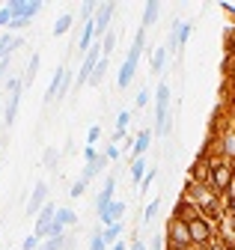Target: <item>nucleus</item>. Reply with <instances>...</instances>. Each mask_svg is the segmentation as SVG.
I'll use <instances>...</instances> for the list:
<instances>
[{
  "label": "nucleus",
  "mask_w": 235,
  "mask_h": 250,
  "mask_svg": "<svg viewBox=\"0 0 235 250\" xmlns=\"http://www.w3.org/2000/svg\"><path fill=\"white\" fill-rule=\"evenodd\" d=\"M182 194H188L191 203L196 206V211L205 214L212 224L220 221V214H223V197L215 194L209 185H191V182H185V191H182Z\"/></svg>",
  "instance_id": "1"
},
{
  "label": "nucleus",
  "mask_w": 235,
  "mask_h": 250,
  "mask_svg": "<svg viewBox=\"0 0 235 250\" xmlns=\"http://www.w3.org/2000/svg\"><path fill=\"white\" fill-rule=\"evenodd\" d=\"M143 45H146V30H137L134 45H131V51L125 54L122 66H119V78H116V86H119V89H128L131 86V81L137 75V66H140V51H143Z\"/></svg>",
  "instance_id": "2"
},
{
  "label": "nucleus",
  "mask_w": 235,
  "mask_h": 250,
  "mask_svg": "<svg viewBox=\"0 0 235 250\" xmlns=\"http://www.w3.org/2000/svg\"><path fill=\"white\" fill-rule=\"evenodd\" d=\"M185 227H188V232H191V244H194V250L205 247V244L215 238V224H212L205 214H199V211H196L194 217H188Z\"/></svg>",
  "instance_id": "3"
},
{
  "label": "nucleus",
  "mask_w": 235,
  "mask_h": 250,
  "mask_svg": "<svg viewBox=\"0 0 235 250\" xmlns=\"http://www.w3.org/2000/svg\"><path fill=\"white\" fill-rule=\"evenodd\" d=\"M152 134H170V86L161 81L155 89V128Z\"/></svg>",
  "instance_id": "4"
},
{
  "label": "nucleus",
  "mask_w": 235,
  "mask_h": 250,
  "mask_svg": "<svg viewBox=\"0 0 235 250\" xmlns=\"http://www.w3.org/2000/svg\"><path fill=\"white\" fill-rule=\"evenodd\" d=\"M232 176H235V164L232 161H226V158H217L212 161V176H209V188L215 194H226V188H229V182H232Z\"/></svg>",
  "instance_id": "5"
},
{
  "label": "nucleus",
  "mask_w": 235,
  "mask_h": 250,
  "mask_svg": "<svg viewBox=\"0 0 235 250\" xmlns=\"http://www.w3.org/2000/svg\"><path fill=\"white\" fill-rule=\"evenodd\" d=\"M164 241H167V250H191L194 247L191 244V232H188V227L182 221H167Z\"/></svg>",
  "instance_id": "6"
},
{
  "label": "nucleus",
  "mask_w": 235,
  "mask_h": 250,
  "mask_svg": "<svg viewBox=\"0 0 235 250\" xmlns=\"http://www.w3.org/2000/svg\"><path fill=\"white\" fill-rule=\"evenodd\" d=\"M98 60H101V42L93 39L90 51L83 54V62H80V72H78V78H75V86H86V83H90V75H93V69H96Z\"/></svg>",
  "instance_id": "7"
},
{
  "label": "nucleus",
  "mask_w": 235,
  "mask_h": 250,
  "mask_svg": "<svg viewBox=\"0 0 235 250\" xmlns=\"http://www.w3.org/2000/svg\"><path fill=\"white\" fill-rule=\"evenodd\" d=\"M191 21H176L173 24V30H170V39H167V54H173V51H182L185 48V42L191 39Z\"/></svg>",
  "instance_id": "8"
},
{
  "label": "nucleus",
  "mask_w": 235,
  "mask_h": 250,
  "mask_svg": "<svg viewBox=\"0 0 235 250\" xmlns=\"http://www.w3.org/2000/svg\"><path fill=\"white\" fill-rule=\"evenodd\" d=\"M42 0H12L9 9H12V18H24V21H33V15L42 12Z\"/></svg>",
  "instance_id": "9"
},
{
  "label": "nucleus",
  "mask_w": 235,
  "mask_h": 250,
  "mask_svg": "<svg viewBox=\"0 0 235 250\" xmlns=\"http://www.w3.org/2000/svg\"><path fill=\"white\" fill-rule=\"evenodd\" d=\"M48 203V182H36L33 185V194H30V200L24 203V211L30 214V217H36L39 211H42V206Z\"/></svg>",
  "instance_id": "10"
},
{
  "label": "nucleus",
  "mask_w": 235,
  "mask_h": 250,
  "mask_svg": "<svg viewBox=\"0 0 235 250\" xmlns=\"http://www.w3.org/2000/svg\"><path fill=\"white\" fill-rule=\"evenodd\" d=\"M212 161H215V158H212ZM212 161H205V158H194V161H191V170H188V182H191V185H209Z\"/></svg>",
  "instance_id": "11"
},
{
  "label": "nucleus",
  "mask_w": 235,
  "mask_h": 250,
  "mask_svg": "<svg viewBox=\"0 0 235 250\" xmlns=\"http://www.w3.org/2000/svg\"><path fill=\"white\" fill-rule=\"evenodd\" d=\"M113 12H116V3H101V6L96 9V18H93V24H96V39H98V42H101V36L107 33Z\"/></svg>",
  "instance_id": "12"
},
{
  "label": "nucleus",
  "mask_w": 235,
  "mask_h": 250,
  "mask_svg": "<svg viewBox=\"0 0 235 250\" xmlns=\"http://www.w3.org/2000/svg\"><path fill=\"white\" fill-rule=\"evenodd\" d=\"M196 214V206L191 203V197L188 194H179V200L173 203V211H170V221H188V217H194Z\"/></svg>",
  "instance_id": "13"
},
{
  "label": "nucleus",
  "mask_w": 235,
  "mask_h": 250,
  "mask_svg": "<svg viewBox=\"0 0 235 250\" xmlns=\"http://www.w3.org/2000/svg\"><path fill=\"white\" fill-rule=\"evenodd\" d=\"M54 214H57V206L48 200V203L42 206V211L36 214V227H33V235H36V238H45V235H48V227H51V221H54Z\"/></svg>",
  "instance_id": "14"
},
{
  "label": "nucleus",
  "mask_w": 235,
  "mask_h": 250,
  "mask_svg": "<svg viewBox=\"0 0 235 250\" xmlns=\"http://www.w3.org/2000/svg\"><path fill=\"white\" fill-rule=\"evenodd\" d=\"M122 214H125V203L122 200H113L104 211H98V221H101V227H110V224H119Z\"/></svg>",
  "instance_id": "15"
},
{
  "label": "nucleus",
  "mask_w": 235,
  "mask_h": 250,
  "mask_svg": "<svg viewBox=\"0 0 235 250\" xmlns=\"http://www.w3.org/2000/svg\"><path fill=\"white\" fill-rule=\"evenodd\" d=\"M113 194H116V179H113V176H107V179H104V185H101V191H98V200H96V211H104V208L116 200Z\"/></svg>",
  "instance_id": "16"
},
{
  "label": "nucleus",
  "mask_w": 235,
  "mask_h": 250,
  "mask_svg": "<svg viewBox=\"0 0 235 250\" xmlns=\"http://www.w3.org/2000/svg\"><path fill=\"white\" fill-rule=\"evenodd\" d=\"M66 66H57V72H54V78L48 81V89H45V102H54V99H60V86H63V81H66Z\"/></svg>",
  "instance_id": "17"
},
{
  "label": "nucleus",
  "mask_w": 235,
  "mask_h": 250,
  "mask_svg": "<svg viewBox=\"0 0 235 250\" xmlns=\"http://www.w3.org/2000/svg\"><path fill=\"white\" fill-rule=\"evenodd\" d=\"M149 143H152V128H143V131L134 137V146H131V161L143 158L146 149H149Z\"/></svg>",
  "instance_id": "18"
},
{
  "label": "nucleus",
  "mask_w": 235,
  "mask_h": 250,
  "mask_svg": "<svg viewBox=\"0 0 235 250\" xmlns=\"http://www.w3.org/2000/svg\"><path fill=\"white\" fill-rule=\"evenodd\" d=\"M36 250H75V238L60 235V238H42V244Z\"/></svg>",
  "instance_id": "19"
},
{
  "label": "nucleus",
  "mask_w": 235,
  "mask_h": 250,
  "mask_svg": "<svg viewBox=\"0 0 235 250\" xmlns=\"http://www.w3.org/2000/svg\"><path fill=\"white\" fill-rule=\"evenodd\" d=\"M158 15H161V3H158V0H149V3L143 6V24H140V30H149L158 21Z\"/></svg>",
  "instance_id": "20"
},
{
  "label": "nucleus",
  "mask_w": 235,
  "mask_h": 250,
  "mask_svg": "<svg viewBox=\"0 0 235 250\" xmlns=\"http://www.w3.org/2000/svg\"><path fill=\"white\" fill-rule=\"evenodd\" d=\"M128 122H131V113H128V110H119V116H116V128H113V146L119 143V140H125Z\"/></svg>",
  "instance_id": "21"
},
{
  "label": "nucleus",
  "mask_w": 235,
  "mask_h": 250,
  "mask_svg": "<svg viewBox=\"0 0 235 250\" xmlns=\"http://www.w3.org/2000/svg\"><path fill=\"white\" fill-rule=\"evenodd\" d=\"M18 104H21V92H12L9 102H6V107H3V125H12V122H15V116H18Z\"/></svg>",
  "instance_id": "22"
},
{
  "label": "nucleus",
  "mask_w": 235,
  "mask_h": 250,
  "mask_svg": "<svg viewBox=\"0 0 235 250\" xmlns=\"http://www.w3.org/2000/svg\"><path fill=\"white\" fill-rule=\"evenodd\" d=\"M122 229H125V227H122V221H119V224H110V227H104V229H101V238H104V244H107V247H110V244H116V241H119V235H122Z\"/></svg>",
  "instance_id": "23"
},
{
  "label": "nucleus",
  "mask_w": 235,
  "mask_h": 250,
  "mask_svg": "<svg viewBox=\"0 0 235 250\" xmlns=\"http://www.w3.org/2000/svg\"><path fill=\"white\" fill-rule=\"evenodd\" d=\"M72 24H75V15H72V12L60 15V18L54 21V36H66L69 30H72Z\"/></svg>",
  "instance_id": "24"
},
{
  "label": "nucleus",
  "mask_w": 235,
  "mask_h": 250,
  "mask_svg": "<svg viewBox=\"0 0 235 250\" xmlns=\"http://www.w3.org/2000/svg\"><path fill=\"white\" fill-rule=\"evenodd\" d=\"M107 66H110V60H107V57H101V60L96 62V69H93V75H90V86H98V83L104 81V75H107Z\"/></svg>",
  "instance_id": "25"
},
{
  "label": "nucleus",
  "mask_w": 235,
  "mask_h": 250,
  "mask_svg": "<svg viewBox=\"0 0 235 250\" xmlns=\"http://www.w3.org/2000/svg\"><path fill=\"white\" fill-rule=\"evenodd\" d=\"M54 224H60V227L66 229V227L78 224V214H75L72 208H57V214H54Z\"/></svg>",
  "instance_id": "26"
},
{
  "label": "nucleus",
  "mask_w": 235,
  "mask_h": 250,
  "mask_svg": "<svg viewBox=\"0 0 235 250\" xmlns=\"http://www.w3.org/2000/svg\"><path fill=\"white\" fill-rule=\"evenodd\" d=\"M164 62H167V48L161 45V48H155V54H152V62H149L152 75H161V72H164Z\"/></svg>",
  "instance_id": "27"
},
{
  "label": "nucleus",
  "mask_w": 235,
  "mask_h": 250,
  "mask_svg": "<svg viewBox=\"0 0 235 250\" xmlns=\"http://www.w3.org/2000/svg\"><path fill=\"white\" fill-rule=\"evenodd\" d=\"M39 62H42L39 54H33L30 62H27V69H24V75H21V78H24V86H30V83H33V78H36V72H39Z\"/></svg>",
  "instance_id": "28"
},
{
  "label": "nucleus",
  "mask_w": 235,
  "mask_h": 250,
  "mask_svg": "<svg viewBox=\"0 0 235 250\" xmlns=\"http://www.w3.org/2000/svg\"><path fill=\"white\" fill-rule=\"evenodd\" d=\"M113 48H116V33H113V30H107V33L101 36V57H107V60H110Z\"/></svg>",
  "instance_id": "29"
},
{
  "label": "nucleus",
  "mask_w": 235,
  "mask_h": 250,
  "mask_svg": "<svg viewBox=\"0 0 235 250\" xmlns=\"http://www.w3.org/2000/svg\"><path fill=\"white\" fill-rule=\"evenodd\" d=\"M12 42H15V36L3 30V33H0V60H3V57H12Z\"/></svg>",
  "instance_id": "30"
},
{
  "label": "nucleus",
  "mask_w": 235,
  "mask_h": 250,
  "mask_svg": "<svg viewBox=\"0 0 235 250\" xmlns=\"http://www.w3.org/2000/svg\"><path fill=\"white\" fill-rule=\"evenodd\" d=\"M143 176H146V161H143V158L131 161V182H134V185H140V182H143Z\"/></svg>",
  "instance_id": "31"
},
{
  "label": "nucleus",
  "mask_w": 235,
  "mask_h": 250,
  "mask_svg": "<svg viewBox=\"0 0 235 250\" xmlns=\"http://www.w3.org/2000/svg\"><path fill=\"white\" fill-rule=\"evenodd\" d=\"M232 72H235V54H223V62H220V75H223V81H229Z\"/></svg>",
  "instance_id": "32"
},
{
  "label": "nucleus",
  "mask_w": 235,
  "mask_h": 250,
  "mask_svg": "<svg viewBox=\"0 0 235 250\" xmlns=\"http://www.w3.org/2000/svg\"><path fill=\"white\" fill-rule=\"evenodd\" d=\"M158 211H161V200H152L149 206H146V211H143V224L155 221V217H158Z\"/></svg>",
  "instance_id": "33"
},
{
  "label": "nucleus",
  "mask_w": 235,
  "mask_h": 250,
  "mask_svg": "<svg viewBox=\"0 0 235 250\" xmlns=\"http://www.w3.org/2000/svg\"><path fill=\"white\" fill-rule=\"evenodd\" d=\"M42 161H45V167H57V161H60V152H57L54 146H48V149L42 152Z\"/></svg>",
  "instance_id": "34"
},
{
  "label": "nucleus",
  "mask_w": 235,
  "mask_h": 250,
  "mask_svg": "<svg viewBox=\"0 0 235 250\" xmlns=\"http://www.w3.org/2000/svg\"><path fill=\"white\" fill-rule=\"evenodd\" d=\"M149 102H152V92L146 89V86H143V89H137V96H134V107H146Z\"/></svg>",
  "instance_id": "35"
},
{
  "label": "nucleus",
  "mask_w": 235,
  "mask_h": 250,
  "mask_svg": "<svg viewBox=\"0 0 235 250\" xmlns=\"http://www.w3.org/2000/svg\"><path fill=\"white\" fill-rule=\"evenodd\" d=\"M86 188H90V182L75 179V182H72V191H69V194H72V200H75V197H83V194H86Z\"/></svg>",
  "instance_id": "36"
},
{
  "label": "nucleus",
  "mask_w": 235,
  "mask_h": 250,
  "mask_svg": "<svg viewBox=\"0 0 235 250\" xmlns=\"http://www.w3.org/2000/svg\"><path fill=\"white\" fill-rule=\"evenodd\" d=\"M155 179H158V170H146V176H143V182H140V191L146 194V191L155 185Z\"/></svg>",
  "instance_id": "37"
},
{
  "label": "nucleus",
  "mask_w": 235,
  "mask_h": 250,
  "mask_svg": "<svg viewBox=\"0 0 235 250\" xmlns=\"http://www.w3.org/2000/svg\"><path fill=\"white\" fill-rule=\"evenodd\" d=\"M80 18H83V21H93V18H96V3H93V0L80 3Z\"/></svg>",
  "instance_id": "38"
},
{
  "label": "nucleus",
  "mask_w": 235,
  "mask_h": 250,
  "mask_svg": "<svg viewBox=\"0 0 235 250\" xmlns=\"http://www.w3.org/2000/svg\"><path fill=\"white\" fill-rule=\"evenodd\" d=\"M9 21H12V9H9V3H6V6H0V30H6Z\"/></svg>",
  "instance_id": "39"
},
{
  "label": "nucleus",
  "mask_w": 235,
  "mask_h": 250,
  "mask_svg": "<svg viewBox=\"0 0 235 250\" xmlns=\"http://www.w3.org/2000/svg\"><path fill=\"white\" fill-rule=\"evenodd\" d=\"M90 250H107V244H104V238H101V229H96V232H93V241H90Z\"/></svg>",
  "instance_id": "40"
},
{
  "label": "nucleus",
  "mask_w": 235,
  "mask_h": 250,
  "mask_svg": "<svg viewBox=\"0 0 235 250\" xmlns=\"http://www.w3.org/2000/svg\"><path fill=\"white\" fill-rule=\"evenodd\" d=\"M98 137H101V128L98 125H90V131H86V146H96Z\"/></svg>",
  "instance_id": "41"
},
{
  "label": "nucleus",
  "mask_w": 235,
  "mask_h": 250,
  "mask_svg": "<svg viewBox=\"0 0 235 250\" xmlns=\"http://www.w3.org/2000/svg\"><path fill=\"white\" fill-rule=\"evenodd\" d=\"M98 155H101V152H98L96 146H83V161H86V164H90V161H96Z\"/></svg>",
  "instance_id": "42"
},
{
  "label": "nucleus",
  "mask_w": 235,
  "mask_h": 250,
  "mask_svg": "<svg viewBox=\"0 0 235 250\" xmlns=\"http://www.w3.org/2000/svg\"><path fill=\"white\" fill-rule=\"evenodd\" d=\"M39 244H42V238H36V235H27V238H24V244H21V250H36Z\"/></svg>",
  "instance_id": "43"
},
{
  "label": "nucleus",
  "mask_w": 235,
  "mask_h": 250,
  "mask_svg": "<svg viewBox=\"0 0 235 250\" xmlns=\"http://www.w3.org/2000/svg\"><path fill=\"white\" fill-rule=\"evenodd\" d=\"M199 250H226V244H223V241H220V238L215 235V238H212L209 244H205V247H199Z\"/></svg>",
  "instance_id": "44"
},
{
  "label": "nucleus",
  "mask_w": 235,
  "mask_h": 250,
  "mask_svg": "<svg viewBox=\"0 0 235 250\" xmlns=\"http://www.w3.org/2000/svg\"><path fill=\"white\" fill-rule=\"evenodd\" d=\"M90 164H93V170H96V176H98V173L107 167V158H104V155H98V158H96V161H90Z\"/></svg>",
  "instance_id": "45"
},
{
  "label": "nucleus",
  "mask_w": 235,
  "mask_h": 250,
  "mask_svg": "<svg viewBox=\"0 0 235 250\" xmlns=\"http://www.w3.org/2000/svg\"><path fill=\"white\" fill-rule=\"evenodd\" d=\"M223 211L235 217V197H223Z\"/></svg>",
  "instance_id": "46"
},
{
  "label": "nucleus",
  "mask_w": 235,
  "mask_h": 250,
  "mask_svg": "<svg viewBox=\"0 0 235 250\" xmlns=\"http://www.w3.org/2000/svg\"><path fill=\"white\" fill-rule=\"evenodd\" d=\"M101 155H104L107 161H116V158H119V149H116V146H107V149H104Z\"/></svg>",
  "instance_id": "47"
},
{
  "label": "nucleus",
  "mask_w": 235,
  "mask_h": 250,
  "mask_svg": "<svg viewBox=\"0 0 235 250\" xmlns=\"http://www.w3.org/2000/svg\"><path fill=\"white\" fill-rule=\"evenodd\" d=\"M149 250H164V235H155V238L149 241Z\"/></svg>",
  "instance_id": "48"
},
{
  "label": "nucleus",
  "mask_w": 235,
  "mask_h": 250,
  "mask_svg": "<svg viewBox=\"0 0 235 250\" xmlns=\"http://www.w3.org/2000/svg\"><path fill=\"white\" fill-rule=\"evenodd\" d=\"M128 250H149V247H146V244H143V241H140V238H134V241H131V244H128Z\"/></svg>",
  "instance_id": "49"
},
{
  "label": "nucleus",
  "mask_w": 235,
  "mask_h": 250,
  "mask_svg": "<svg viewBox=\"0 0 235 250\" xmlns=\"http://www.w3.org/2000/svg\"><path fill=\"white\" fill-rule=\"evenodd\" d=\"M107 250H128V244H125V241H122V238H119V241H116V244H110V247H107Z\"/></svg>",
  "instance_id": "50"
},
{
  "label": "nucleus",
  "mask_w": 235,
  "mask_h": 250,
  "mask_svg": "<svg viewBox=\"0 0 235 250\" xmlns=\"http://www.w3.org/2000/svg\"><path fill=\"white\" fill-rule=\"evenodd\" d=\"M226 250H235V244H226Z\"/></svg>",
  "instance_id": "51"
},
{
  "label": "nucleus",
  "mask_w": 235,
  "mask_h": 250,
  "mask_svg": "<svg viewBox=\"0 0 235 250\" xmlns=\"http://www.w3.org/2000/svg\"><path fill=\"white\" fill-rule=\"evenodd\" d=\"M191 250H194V247H191Z\"/></svg>",
  "instance_id": "52"
}]
</instances>
